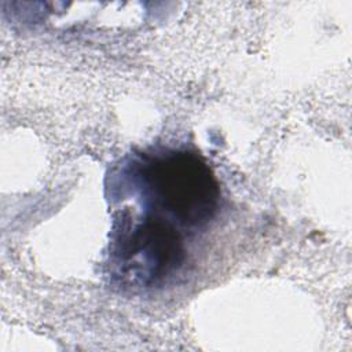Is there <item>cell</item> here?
<instances>
[{"instance_id": "2", "label": "cell", "mask_w": 352, "mask_h": 352, "mask_svg": "<svg viewBox=\"0 0 352 352\" xmlns=\"http://www.w3.org/2000/svg\"><path fill=\"white\" fill-rule=\"evenodd\" d=\"M125 258L143 265L142 276L161 278L180 263L182 243L177 232L162 223H146L126 241Z\"/></svg>"}, {"instance_id": "1", "label": "cell", "mask_w": 352, "mask_h": 352, "mask_svg": "<svg viewBox=\"0 0 352 352\" xmlns=\"http://www.w3.org/2000/svg\"><path fill=\"white\" fill-rule=\"evenodd\" d=\"M162 206L187 224L208 221L217 206V184L198 157L177 153L154 164L148 173Z\"/></svg>"}]
</instances>
